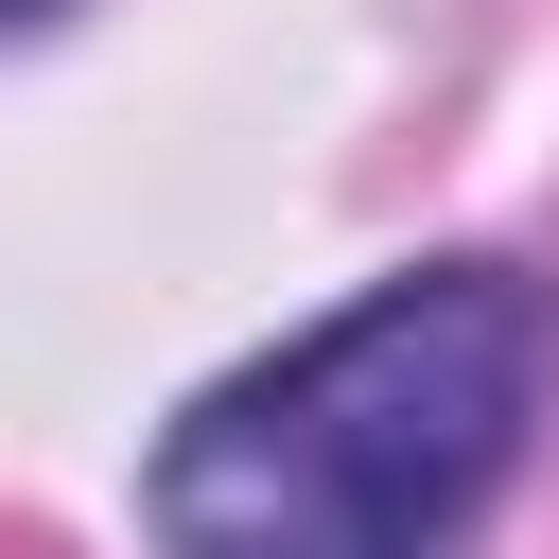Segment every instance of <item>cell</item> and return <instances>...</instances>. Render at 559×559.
Returning a JSON list of instances; mask_svg holds the SVG:
<instances>
[{"label": "cell", "mask_w": 559, "mask_h": 559, "mask_svg": "<svg viewBox=\"0 0 559 559\" xmlns=\"http://www.w3.org/2000/svg\"><path fill=\"white\" fill-rule=\"evenodd\" d=\"M542 349H559V314L507 262L367 280L349 314L227 367L157 437V472H140L157 559H454L489 524V489L524 472Z\"/></svg>", "instance_id": "cell-1"}, {"label": "cell", "mask_w": 559, "mask_h": 559, "mask_svg": "<svg viewBox=\"0 0 559 559\" xmlns=\"http://www.w3.org/2000/svg\"><path fill=\"white\" fill-rule=\"evenodd\" d=\"M0 17H35V0H0Z\"/></svg>", "instance_id": "cell-2"}]
</instances>
